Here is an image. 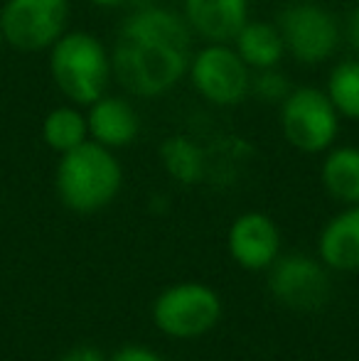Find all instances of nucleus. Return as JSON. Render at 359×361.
<instances>
[{
    "instance_id": "1",
    "label": "nucleus",
    "mask_w": 359,
    "mask_h": 361,
    "mask_svg": "<svg viewBox=\"0 0 359 361\" xmlns=\"http://www.w3.org/2000/svg\"><path fill=\"white\" fill-rule=\"evenodd\" d=\"M192 39L178 10L158 3L133 8L116 30L111 64L114 81L133 99H160L187 79Z\"/></svg>"
},
{
    "instance_id": "2",
    "label": "nucleus",
    "mask_w": 359,
    "mask_h": 361,
    "mask_svg": "<svg viewBox=\"0 0 359 361\" xmlns=\"http://www.w3.org/2000/svg\"><path fill=\"white\" fill-rule=\"evenodd\" d=\"M123 187V167L116 150L87 140L74 150L59 155L54 170L57 197L74 214H96L114 204Z\"/></svg>"
},
{
    "instance_id": "3",
    "label": "nucleus",
    "mask_w": 359,
    "mask_h": 361,
    "mask_svg": "<svg viewBox=\"0 0 359 361\" xmlns=\"http://www.w3.org/2000/svg\"><path fill=\"white\" fill-rule=\"evenodd\" d=\"M47 67L59 94L84 109L109 94L114 81L111 49L87 30H67L49 47Z\"/></svg>"
},
{
    "instance_id": "4",
    "label": "nucleus",
    "mask_w": 359,
    "mask_h": 361,
    "mask_svg": "<svg viewBox=\"0 0 359 361\" xmlns=\"http://www.w3.org/2000/svg\"><path fill=\"white\" fill-rule=\"evenodd\" d=\"M278 126L291 147L305 155H320L340 138L342 116L327 99L325 89L293 86L278 106Z\"/></svg>"
},
{
    "instance_id": "5",
    "label": "nucleus",
    "mask_w": 359,
    "mask_h": 361,
    "mask_svg": "<svg viewBox=\"0 0 359 361\" xmlns=\"http://www.w3.org/2000/svg\"><path fill=\"white\" fill-rule=\"evenodd\" d=\"M273 23L281 30L286 54L303 67H317L340 49V23L332 10L315 0H291L278 10Z\"/></svg>"
},
{
    "instance_id": "6",
    "label": "nucleus",
    "mask_w": 359,
    "mask_h": 361,
    "mask_svg": "<svg viewBox=\"0 0 359 361\" xmlns=\"http://www.w3.org/2000/svg\"><path fill=\"white\" fill-rule=\"evenodd\" d=\"M251 72L231 42H205L192 49L187 79L202 101L217 109H234L251 96Z\"/></svg>"
},
{
    "instance_id": "7",
    "label": "nucleus",
    "mask_w": 359,
    "mask_h": 361,
    "mask_svg": "<svg viewBox=\"0 0 359 361\" xmlns=\"http://www.w3.org/2000/svg\"><path fill=\"white\" fill-rule=\"evenodd\" d=\"M219 319L221 298L207 283H175L153 302V324L170 339H200L209 334Z\"/></svg>"
},
{
    "instance_id": "8",
    "label": "nucleus",
    "mask_w": 359,
    "mask_h": 361,
    "mask_svg": "<svg viewBox=\"0 0 359 361\" xmlns=\"http://www.w3.org/2000/svg\"><path fill=\"white\" fill-rule=\"evenodd\" d=\"M69 0H5L0 5V30L5 47L18 52H49L69 30Z\"/></svg>"
},
{
    "instance_id": "9",
    "label": "nucleus",
    "mask_w": 359,
    "mask_h": 361,
    "mask_svg": "<svg viewBox=\"0 0 359 361\" xmlns=\"http://www.w3.org/2000/svg\"><path fill=\"white\" fill-rule=\"evenodd\" d=\"M269 290L283 307L293 312H315L330 298V276L322 261L303 253L278 256L269 268Z\"/></svg>"
},
{
    "instance_id": "10",
    "label": "nucleus",
    "mask_w": 359,
    "mask_h": 361,
    "mask_svg": "<svg viewBox=\"0 0 359 361\" xmlns=\"http://www.w3.org/2000/svg\"><path fill=\"white\" fill-rule=\"evenodd\" d=\"M226 248L244 271H269L281 256V228L264 212H244L231 221Z\"/></svg>"
},
{
    "instance_id": "11",
    "label": "nucleus",
    "mask_w": 359,
    "mask_h": 361,
    "mask_svg": "<svg viewBox=\"0 0 359 361\" xmlns=\"http://www.w3.org/2000/svg\"><path fill=\"white\" fill-rule=\"evenodd\" d=\"M84 111H87L89 140L94 143L109 147V150H121L138 140L140 116L128 96L104 94Z\"/></svg>"
},
{
    "instance_id": "12",
    "label": "nucleus",
    "mask_w": 359,
    "mask_h": 361,
    "mask_svg": "<svg viewBox=\"0 0 359 361\" xmlns=\"http://www.w3.org/2000/svg\"><path fill=\"white\" fill-rule=\"evenodd\" d=\"M182 18L205 42H231L249 15V0H182Z\"/></svg>"
},
{
    "instance_id": "13",
    "label": "nucleus",
    "mask_w": 359,
    "mask_h": 361,
    "mask_svg": "<svg viewBox=\"0 0 359 361\" xmlns=\"http://www.w3.org/2000/svg\"><path fill=\"white\" fill-rule=\"evenodd\" d=\"M317 253L330 271L359 273V204L345 207L322 226Z\"/></svg>"
},
{
    "instance_id": "14",
    "label": "nucleus",
    "mask_w": 359,
    "mask_h": 361,
    "mask_svg": "<svg viewBox=\"0 0 359 361\" xmlns=\"http://www.w3.org/2000/svg\"><path fill=\"white\" fill-rule=\"evenodd\" d=\"M234 49L239 57L246 62L251 72H261V69L281 67L283 57H286V44H283L281 30L271 20H254L249 18L244 27L236 32L231 39Z\"/></svg>"
},
{
    "instance_id": "15",
    "label": "nucleus",
    "mask_w": 359,
    "mask_h": 361,
    "mask_svg": "<svg viewBox=\"0 0 359 361\" xmlns=\"http://www.w3.org/2000/svg\"><path fill=\"white\" fill-rule=\"evenodd\" d=\"M320 182L335 202L345 207L359 204V147L332 145L322 157Z\"/></svg>"
},
{
    "instance_id": "16",
    "label": "nucleus",
    "mask_w": 359,
    "mask_h": 361,
    "mask_svg": "<svg viewBox=\"0 0 359 361\" xmlns=\"http://www.w3.org/2000/svg\"><path fill=\"white\" fill-rule=\"evenodd\" d=\"M42 133V143L57 155L74 150L82 143L89 140V123H87V111L84 106L77 104H62L47 111L39 126Z\"/></svg>"
},
{
    "instance_id": "17",
    "label": "nucleus",
    "mask_w": 359,
    "mask_h": 361,
    "mask_svg": "<svg viewBox=\"0 0 359 361\" xmlns=\"http://www.w3.org/2000/svg\"><path fill=\"white\" fill-rule=\"evenodd\" d=\"M165 172L180 185H197L205 175V152L190 135H170L158 150Z\"/></svg>"
},
{
    "instance_id": "18",
    "label": "nucleus",
    "mask_w": 359,
    "mask_h": 361,
    "mask_svg": "<svg viewBox=\"0 0 359 361\" xmlns=\"http://www.w3.org/2000/svg\"><path fill=\"white\" fill-rule=\"evenodd\" d=\"M325 94L345 121H359V57L342 59L330 69Z\"/></svg>"
},
{
    "instance_id": "19",
    "label": "nucleus",
    "mask_w": 359,
    "mask_h": 361,
    "mask_svg": "<svg viewBox=\"0 0 359 361\" xmlns=\"http://www.w3.org/2000/svg\"><path fill=\"white\" fill-rule=\"evenodd\" d=\"M291 91V79L281 72V67L261 69V72H254V76H251V96L266 106H281Z\"/></svg>"
},
{
    "instance_id": "20",
    "label": "nucleus",
    "mask_w": 359,
    "mask_h": 361,
    "mask_svg": "<svg viewBox=\"0 0 359 361\" xmlns=\"http://www.w3.org/2000/svg\"><path fill=\"white\" fill-rule=\"evenodd\" d=\"M109 361H168V359L160 357L153 349L143 347V344H126Z\"/></svg>"
},
{
    "instance_id": "21",
    "label": "nucleus",
    "mask_w": 359,
    "mask_h": 361,
    "mask_svg": "<svg viewBox=\"0 0 359 361\" xmlns=\"http://www.w3.org/2000/svg\"><path fill=\"white\" fill-rule=\"evenodd\" d=\"M57 361H109V359L96 347H87V344H84V347H74V349H69V352H64Z\"/></svg>"
},
{
    "instance_id": "22",
    "label": "nucleus",
    "mask_w": 359,
    "mask_h": 361,
    "mask_svg": "<svg viewBox=\"0 0 359 361\" xmlns=\"http://www.w3.org/2000/svg\"><path fill=\"white\" fill-rule=\"evenodd\" d=\"M345 37H347V42H350V49L359 57V5L350 13V18H347Z\"/></svg>"
},
{
    "instance_id": "23",
    "label": "nucleus",
    "mask_w": 359,
    "mask_h": 361,
    "mask_svg": "<svg viewBox=\"0 0 359 361\" xmlns=\"http://www.w3.org/2000/svg\"><path fill=\"white\" fill-rule=\"evenodd\" d=\"M87 3L101 10H118V8H126L130 0H87Z\"/></svg>"
},
{
    "instance_id": "24",
    "label": "nucleus",
    "mask_w": 359,
    "mask_h": 361,
    "mask_svg": "<svg viewBox=\"0 0 359 361\" xmlns=\"http://www.w3.org/2000/svg\"><path fill=\"white\" fill-rule=\"evenodd\" d=\"M3 47H5V37H3V30H0V52H3Z\"/></svg>"
}]
</instances>
